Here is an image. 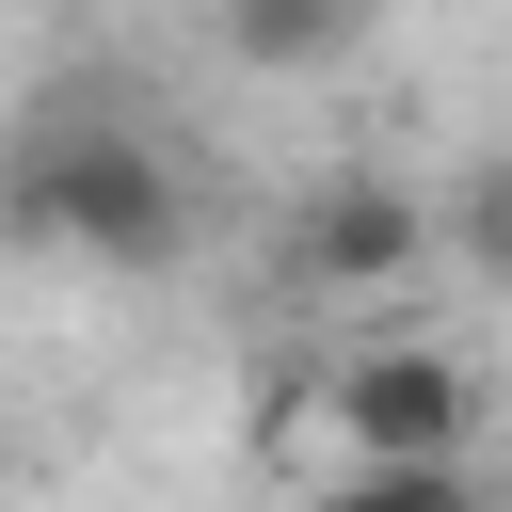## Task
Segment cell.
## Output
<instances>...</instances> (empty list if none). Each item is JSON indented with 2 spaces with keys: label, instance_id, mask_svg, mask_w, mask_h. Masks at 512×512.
Masks as SVG:
<instances>
[{
  "label": "cell",
  "instance_id": "1",
  "mask_svg": "<svg viewBox=\"0 0 512 512\" xmlns=\"http://www.w3.org/2000/svg\"><path fill=\"white\" fill-rule=\"evenodd\" d=\"M0 240L64 256V272H192V160L160 144V112L112 96H32L0 128Z\"/></svg>",
  "mask_w": 512,
  "mask_h": 512
},
{
  "label": "cell",
  "instance_id": "2",
  "mask_svg": "<svg viewBox=\"0 0 512 512\" xmlns=\"http://www.w3.org/2000/svg\"><path fill=\"white\" fill-rule=\"evenodd\" d=\"M320 416H336L352 464H464L480 384H464V352H432V336H368V352L320 384Z\"/></svg>",
  "mask_w": 512,
  "mask_h": 512
},
{
  "label": "cell",
  "instance_id": "3",
  "mask_svg": "<svg viewBox=\"0 0 512 512\" xmlns=\"http://www.w3.org/2000/svg\"><path fill=\"white\" fill-rule=\"evenodd\" d=\"M400 272H432V192H416V176L352 160V176H320V192L288 208V288L368 304V288H400Z\"/></svg>",
  "mask_w": 512,
  "mask_h": 512
},
{
  "label": "cell",
  "instance_id": "4",
  "mask_svg": "<svg viewBox=\"0 0 512 512\" xmlns=\"http://www.w3.org/2000/svg\"><path fill=\"white\" fill-rule=\"evenodd\" d=\"M208 32L256 64V80H336L368 48V0H208Z\"/></svg>",
  "mask_w": 512,
  "mask_h": 512
},
{
  "label": "cell",
  "instance_id": "5",
  "mask_svg": "<svg viewBox=\"0 0 512 512\" xmlns=\"http://www.w3.org/2000/svg\"><path fill=\"white\" fill-rule=\"evenodd\" d=\"M432 256H464V272H496V288H512V144H496V160H464V176L432 192Z\"/></svg>",
  "mask_w": 512,
  "mask_h": 512
},
{
  "label": "cell",
  "instance_id": "6",
  "mask_svg": "<svg viewBox=\"0 0 512 512\" xmlns=\"http://www.w3.org/2000/svg\"><path fill=\"white\" fill-rule=\"evenodd\" d=\"M464 496V464H352L336 496H304V512H448Z\"/></svg>",
  "mask_w": 512,
  "mask_h": 512
},
{
  "label": "cell",
  "instance_id": "7",
  "mask_svg": "<svg viewBox=\"0 0 512 512\" xmlns=\"http://www.w3.org/2000/svg\"><path fill=\"white\" fill-rule=\"evenodd\" d=\"M448 512H512V496H496V480H464V496H448Z\"/></svg>",
  "mask_w": 512,
  "mask_h": 512
}]
</instances>
